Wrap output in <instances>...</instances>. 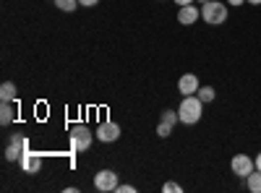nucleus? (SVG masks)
<instances>
[{"label": "nucleus", "instance_id": "15", "mask_svg": "<svg viewBox=\"0 0 261 193\" xmlns=\"http://www.w3.org/2000/svg\"><path fill=\"white\" fill-rule=\"evenodd\" d=\"M55 8H60L63 13H73L79 8V0H55Z\"/></svg>", "mask_w": 261, "mask_h": 193}, {"label": "nucleus", "instance_id": "4", "mask_svg": "<svg viewBox=\"0 0 261 193\" xmlns=\"http://www.w3.org/2000/svg\"><path fill=\"white\" fill-rule=\"evenodd\" d=\"M24 152H29V139L27 136H13L6 146V159L8 162H18L24 157Z\"/></svg>", "mask_w": 261, "mask_h": 193}, {"label": "nucleus", "instance_id": "16", "mask_svg": "<svg viewBox=\"0 0 261 193\" xmlns=\"http://www.w3.org/2000/svg\"><path fill=\"white\" fill-rule=\"evenodd\" d=\"M170 133H172V123L160 120V123H157V136H160V139H167Z\"/></svg>", "mask_w": 261, "mask_h": 193}, {"label": "nucleus", "instance_id": "1", "mask_svg": "<svg viewBox=\"0 0 261 193\" xmlns=\"http://www.w3.org/2000/svg\"><path fill=\"white\" fill-rule=\"evenodd\" d=\"M178 115H180V123L183 125H196V123L201 120V115H204V102L196 97V94L183 97V102L178 107Z\"/></svg>", "mask_w": 261, "mask_h": 193}, {"label": "nucleus", "instance_id": "12", "mask_svg": "<svg viewBox=\"0 0 261 193\" xmlns=\"http://www.w3.org/2000/svg\"><path fill=\"white\" fill-rule=\"evenodd\" d=\"M246 185L251 193H261V170H253V173L246 178Z\"/></svg>", "mask_w": 261, "mask_h": 193}, {"label": "nucleus", "instance_id": "24", "mask_svg": "<svg viewBox=\"0 0 261 193\" xmlns=\"http://www.w3.org/2000/svg\"><path fill=\"white\" fill-rule=\"evenodd\" d=\"M199 3H201V6H204V3H209V0H199Z\"/></svg>", "mask_w": 261, "mask_h": 193}, {"label": "nucleus", "instance_id": "5", "mask_svg": "<svg viewBox=\"0 0 261 193\" xmlns=\"http://www.w3.org/2000/svg\"><path fill=\"white\" fill-rule=\"evenodd\" d=\"M97 139H99L102 144H113V141H118V139H120V125H118L115 120H105V123H99V128H97Z\"/></svg>", "mask_w": 261, "mask_h": 193}, {"label": "nucleus", "instance_id": "14", "mask_svg": "<svg viewBox=\"0 0 261 193\" xmlns=\"http://www.w3.org/2000/svg\"><path fill=\"white\" fill-rule=\"evenodd\" d=\"M196 97H199L204 104L206 102H214V97H217V92H214V87H199V92H196Z\"/></svg>", "mask_w": 261, "mask_h": 193}, {"label": "nucleus", "instance_id": "6", "mask_svg": "<svg viewBox=\"0 0 261 193\" xmlns=\"http://www.w3.org/2000/svg\"><path fill=\"white\" fill-rule=\"evenodd\" d=\"M230 167H232V173H235L238 178H248L253 170H256V162H253L251 157H246V154H235L232 162H230Z\"/></svg>", "mask_w": 261, "mask_h": 193}, {"label": "nucleus", "instance_id": "19", "mask_svg": "<svg viewBox=\"0 0 261 193\" xmlns=\"http://www.w3.org/2000/svg\"><path fill=\"white\" fill-rule=\"evenodd\" d=\"M79 6L81 8H94V6H99V0H79Z\"/></svg>", "mask_w": 261, "mask_h": 193}, {"label": "nucleus", "instance_id": "13", "mask_svg": "<svg viewBox=\"0 0 261 193\" xmlns=\"http://www.w3.org/2000/svg\"><path fill=\"white\" fill-rule=\"evenodd\" d=\"M0 99L3 102H13L16 99V84L13 81H6L3 87H0Z\"/></svg>", "mask_w": 261, "mask_h": 193}, {"label": "nucleus", "instance_id": "9", "mask_svg": "<svg viewBox=\"0 0 261 193\" xmlns=\"http://www.w3.org/2000/svg\"><path fill=\"white\" fill-rule=\"evenodd\" d=\"M178 92H180V97H191V94H196V92H199V76H196V73H186V76H180V78H178Z\"/></svg>", "mask_w": 261, "mask_h": 193}, {"label": "nucleus", "instance_id": "7", "mask_svg": "<svg viewBox=\"0 0 261 193\" xmlns=\"http://www.w3.org/2000/svg\"><path fill=\"white\" fill-rule=\"evenodd\" d=\"M94 185H97V190H115L118 188V173H113V170H99L94 175Z\"/></svg>", "mask_w": 261, "mask_h": 193}, {"label": "nucleus", "instance_id": "18", "mask_svg": "<svg viewBox=\"0 0 261 193\" xmlns=\"http://www.w3.org/2000/svg\"><path fill=\"white\" fill-rule=\"evenodd\" d=\"M115 190H118V193H136V188H134V185H128V183H118Z\"/></svg>", "mask_w": 261, "mask_h": 193}, {"label": "nucleus", "instance_id": "23", "mask_svg": "<svg viewBox=\"0 0 261 193\" xmlns=\"http://www.w3.org/2000/svg\"><path fill=\"white\" fill-rule=\"evenodd\" d=\"M246 3H251V6H261V0H246Z\"/></svg>", "mask_w": 261, "mask_h": 193}, {"label": "nucleus", "instance_id": "8", "mask_svg": "<svg viewBox=\"0 0 261 193\" xmlns=\"http://www.w3.org/2000/svg\"><path fill=\"white\" fill-rule=\"evenodd\" d=\"M18 164H21V170H24L27 175H37L39 170H42V157L34 154L32 149H29V152H24V157L18 159Z\"/></svg>", "mask_w": 261, "mask_h": 193}, {"label": "nucleus", "instance_id": "22", "mask_svg": "<svg viewBox=\"0 0 261 193\" xmlns=\"http://www.w3.org/2000/svg\"><path fill=\"white\" fill-rule=\"evenodd\" d=\"M253 162H256V170H261V154H256V159H253Z\"/></svg>", "mask_w": 261, "mask_h": 193}, {"label": "nucleus", "instance_id": "10", "mask_svg": "<svg viewBox=\"0 0 261 193\" xmlns=\"http://www.w3.org/2000/svg\"><path fill=\"white\" fill-rule=\"evenodd\" d=\"M199 18H201V8H196L193 3H191V6H180V8H178V21H180L183 26L196 24Z\"/></svg>", "mask_w": 261, "mask_h": 193}, {"label": "nucleus", "instance_id": "21", "mask_svg": "<svg viewBox=\"0 0 261 193\" xmlns=\"http://www.w3.org/2000/svg\"><path fill=\"white\" fill-rule=\"evenodd\" d=\"M227 3H230V6H243L246 0H227Z\"/></svg>", "mask_w": 261, "mask_h": 193}, {"label": "nucleus", "instance_id": "2", "mask_svg": "<svg viewBox=\"0 0 261 193\" xmlns=\"http://www.w3.org/2000/svg\"><path fill=\"white\" fill-rule=\"evenodd\" d=\"M227 16H230V11L225 8V3H220V0H209V3L201 6V18H204V24H209V26L225 24Z\"/></svg>", "mask_w": 261, "mask_h": 193}, {"label": "nucleus", "instance_id": "17", "mask_svg": "<svg viewBox=\"0 0 261 193\" xmlns=\"http://www.w3.org/2000/svg\"><path fill=\"white\" fill-rule=\"evenodd\" d=\"M162 190H165V193H180V190H183V185H178V183H165V185H162Z\"/></svg>", "mask_w": 261, "mask_h": 193}, {"label": "nucleus", "instance_id": "20", "mask_svg": "<svg viewBox=\"0 0 261 193\" xmlns=\"http://www.w3.org/2000/svg\"><path fill=\"white\" fill-rule=\"evenodd\" d=\"M175 3H178V8H180V6H191V3H196V0H175Z\"/></svg>", "mask_w": 261, "mask_h": 193}, {"label": "nucleus", "instance_id": "3", "mask_svg": "<svg viewBox=\"0 0 261 193\" xmlns=\"http://www.w3.org/2000/svg\"><path fill=\"white\" fill-rule=\"evenodd\" d=\"M94 136H97V133H92L86 125H76L73 131H71V152H73V154H81V152H86V149L92 146Z\"/></svg>", "mask_w": 261, "mask_h": 193}, {"label": "nucleus", "instance_id": "11", "mask_svg": "<svg viewBox=\"0 0 261 193\" xmlns=\"http://www.w3.org/2000/svg\"><path fill=\"white\" fill-rule=\"evenodd\" d=\"M13 118H16L13 104H11V102H3V104H0V125H11Z\"/></svg>", "mask_w": 261, "mask_h": 193}]
</instances>
